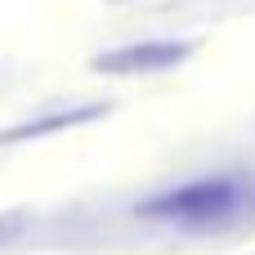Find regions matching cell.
Returning a JSON list of instances; mask_svg holds the SVG:
<instances>
[{
  "label": "cell",
  "mask_w": 255,
  "mask_h": 255,
  "mask_svg": "<svg viewBox=\"0 0 255 255\" xmlns=\"http://www.w3.org/2000/svg\"><path fill=\"white\" fill-rule=\"evenodd\" d=\"M188 54H193L188 40H139V45H121V49L99 54L94 67L112 72V76H152V72L179 67Z\"/></svg>",
  "instance_id": "cell-2"
},
{
  "label": "cell",
  "mask_w": 255,
  "mask_h": 255,
  "mask_svg": "<svg viewBox=\"0 0 255 255\" xmlns=\"http://www.w3.org/2000/svg\"><path fill=\"white\" fill-rule=\"evenodd\" d=\"M99 112H103V108L94 103V108H76V112H54V117H40V121H22V126L4 130V134H0V143H22V139H40V134H54V130H63V126L90 121V117H99Z\"/></svg>",
  "instance_id": "cell-3"
},
{
  "label": "cell",
  "mask_w": 255,
  "mask_h": 255,
  "mask_svg": "<svg viewBox=\"0 0 255 255\" xmlns=\"http://www.w3.org/2000/svg\"><path fill=\"white\" fill-rule=\"evenodd\" d=\"M255 211V179L238 175H215V179H193L184 188H170L152 202L139 206V215L179 224V229H229Z\"/></svg>",
  "instance_id": "cell-1"
}]
</instances>
